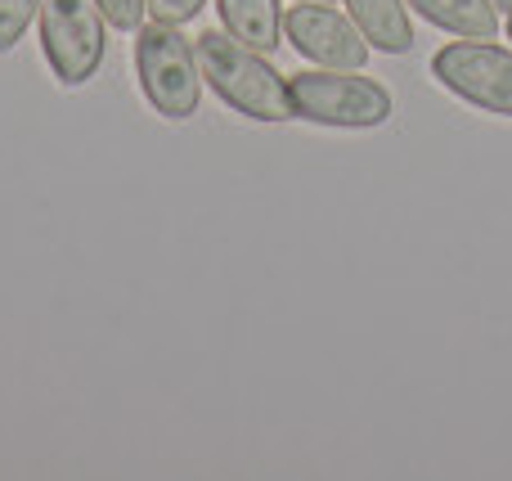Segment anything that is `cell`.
I'll list each match as a JSON object with an SVG mask.
<instances>
[{
	"instance_id": "obj_1",
	"label": "cell",
	"mask_w": 512,
	"mask_h": 481,
	"mask_svg": "<svg viewBox=\"0 0 512 481\" xmlns=\"http://www.w3.org/2000/svg\"><path fill=\"white\" fill-rule=\"evenodd\" d=\"M194 50H198L203 81L234 113L252 117V122H288V117H297L292 113L288 81L261 59V50L243 45L239 36H230L225 27H207L194 41Z\"/></svg>"
},
{
	"instance_id": "obj_2",
	"label": "cell",
	"mask_w": 512,
	"mask_h": 481,
	"mask_svg": "<svg viewBox=\"0 0 512 481\" xmlns=\"http://www.w3.org/2000/svg\"><path fill=\"white\" fill-rule=\"evenodd\" d=\"M135 72H140L144 99L171 122H185L198 113L203 99V68L189 36H180L176 23H144L135 32Z\"/></svg>"
},
{
	"instance_id": "obj_3",
	"label": "cell",
	"mask_w": 512,
	"mask_h": 481,
	"mask_svg": "<svg viewBox=\"0 0 512 481\" xmlns=\"http://www.w3.org/2000/svg\"><path fill=\"white\" fill-rule=\"evenodd\" d=\"M292 113L319 126H382L391 117V90L373 77H360V68H315L297 72L288 81Z\"/></svg>"
},
{
	"instance_id": "obj_4",
	"label": "cell",
	"mask_w": 512,
	"mask_h": 481,
	"mask_svg": "<svg viewBox=\"0 0 512 481\" xmlns=\"http://www.w3.org/2000/svg\"><path fill=\"white\" fill-rule=\"evenodd\" d=\"M104 9L99 0H41V50L63 86H81L104 63Z\"/></svg>"
},
{
	"instance_id": "obj_5",
	"label": "cell",
	"mask_w": 512,
	"mask_h": 481,
	"mask_svg": "<svg viewBox=\"0 0 512 481\" xmlns=\"http://www.w3.org/2000/svg\"><path fill=\"white\" fill-rule=\"evenodd\" d=\"M432 72L445 90L486 108V113L512 117V50L495 41H454L432 59Z\"/></svg>"
},
{
	"instance_id": "obj_6",
	"label": "cell",
	"mask_w": 512,
	"mask_h": 481,
	"mask_svg": "<svg viewBox=\"0 0 512 481\" xmlns=\"http://www.w3.org/2000/svg\"><path fill=\"white\" fill-rule=\"evenodd\" d=\"M283 36L301 59L319 63V68H364L373 45L355 27L351 14H337L324 0H301L283 14Z\"/></svg>"
},
{
	"instance_id": "obj_7",
	"label": "cell",
	"mask_w": 512,
	"mask_h": 481,
	"mask_svg": "<svg viewBox=\"0 0 512 481\" xmlns=\"http://www.w3.org/2000/svg\"><path fill=\"white\" fill-rule=\"evenodd\" d=\"M346 14L364 32V41L382 54L414 50V23H409L405 0H346Z\"/></svg>"
},
{
	"instance_id": "obj_8",
	"label": "cell",
	"mask_w": 512,
	"mask_h": 481,
	"mask_svg": "<svg viewBox=\"0 0 512 481\" xmlns=\"http://www.w3.org/2000/svg\"><path fill=\"white\" fill-rule=\"evenodd\" d=\"M221 23L230 36H239L243 45L270 54L283 45V5L279 0H216Z\"/></svg>"
},
{
	"instance_id": "obj_9",
	"label": "cell",
	"mask_w": 512,
	"mask_h": 481,
	"mask_svg": "<svg viewBox=\"0 0 512 481\" xmlns=\"http://www.w3.org/2000/svg\"><path fill=\"white\" fill-rule=\"evenodd\" d=\"M405 5L418 9L441 32L463 36V41H495V32H499L495 0H405Z\"/></svg>"
},
{
	"instance_id": "obj_10",
	"label": "cell",
	"mask_w": 512,
	"mask_h": 481,
	"mask_svg": "<svg viewBox=\"0 0 512 481\" xmlns=\"http://www.w3.org/2000/svg\"><path fill=\"white\" fill-rule=\"evenodd\" d=\"M36 14H41V0H0V54L23 41Z\"/></svg>"
},
{
	"instance_id": "obj_11",
	"label": "cell",
	"mask_w": 512,
	"mask_h": 481,
	"mask_svg": "<svg viewBox=\"0 0 512 481\" xmlns=\"http://www.w3.org/2000/svg\"><path fill=\"white\" fill-rule=\"evenodd\" d=\"M104 18L122 32H140L144 27V14H149V0H99Z\"/></svg>"
},
{
	"instance_id": "obj_12",
	"label": "cell",
	"mask_w": 512,
	"mask_h": 481,
	"mask_svg": "<svg viewBox=\"0 0 512 481\" xmlns=\"http://www.w3.org/2000/svg\"><path fill=\"white\" fill-rule=\"evenodd\" d=\"M207 0H149V14L158 18V23H189V18L203 14Z\"/></svg>"
},
{
	"instance_id": "obj_13",
	"label": "cell",
	"mask_w": 512,
	"mask_h": 481,
	"mask_svg": "<svg viewBox=\"0 0 512 481\" xmlns=\"http://www.w3.org/2000/svg\"><path fill=\"white\" fill-rule=\"evenodd\" d=\"M495 9H504V14H512V0H495Z\"/></svg>"
},
{
	"instance_id": "obj_14",
	"label": "cell",
	"mask_w": 512,
	"mask_h": 481,
	"mask_svg": "<svg viewBox=\"0 0 512 481\" xmlns=\"http://www.w3.org/2000/svg\"><path fill=\"white\" fill-rule=\"evenodd\" d=\"M508 41H512V18H508Z\"/></svg>"
},
{
	"instance_id": "obj_15",
	"label": "cell",
	"mask_w": 512,
	"mask_h": 481,
	"mask_svg": "<svg viewBox=\"0 0 512 481\" xmlns=\"http://www.w3.org/2000/svg\"><path fill=\"white\" fill-rule=\"evenodd\" d=\"M324 5H328V0H324Z\"/></svg>"
}]
</instances>
